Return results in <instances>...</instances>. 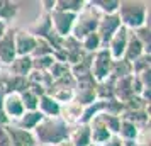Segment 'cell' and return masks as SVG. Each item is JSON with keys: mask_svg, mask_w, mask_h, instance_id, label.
I'll list each match as a JSON object with an SVG mask.
<instances>
[{"mask_svg": "<svg viewBox=\"0 0 151 146\" xmlns=\"http://www.w3.org/2000/svg\"><path fill=\"white\" fill-rule=\"evenodd\" d=\"M71 131V126H68L61 117H44L32 129V134L37 145L44 146H56L61 141H66Z\"/></svg>", "mask_w": 151, "mask_h": 146, "instance_id": "6da1fadb", "label": "cell"}, {"mask_svg": "<svg viewBox=\"0 0 151 146\" xmlns=\"http://www.w3.org/2000/svg\"><path fill=\"white\" fill-rule=\"evenodd\" d=\"M150 14V4L143 0H119L117 17L121 21V26L129 31L146 26Z\"/></svg>", "mask_w": 151, "mask_h": 146, "instance_id": "7a4b0ae2", "label": "cell"}, {"mask_svg": "<svg viewBox=\"0 0 151 146\" xmlns=\"http://www.w3.org/2000/svg\"><path fill=\"white\" fill-rule=\"evenodd\" d=\"M99 19H100V14L93 7H90L88 2H87L85 4V9H83L80 14H76L75 24H73V29H71V34L70 36H73L75 39L82 41L85 36H88L90 32H95L97 31Z\"/></svg>", "mask_w": 151, "mask_h": 146, "instance_id": "3957f363", "label": "cell"}, {"mask_svg": "<svg viewBox=\"0 0 151 146\" xmlns=\"http://www.w3.org/2000/svg\"><path fill=\"white\" fill-rule=\"evenodd\" d=\"M75 78L71 77V73L65 75V77L53 80V83L49 87L48 95L51 99H55L60 105H65L73 100V92H75Z\"/></svg>", "mask_w": 151, "mask_h": 146, "instance_id": "277c9868", "label": "cell"}, {"mask_svg": "<svg viewBox=\"0 0 151 146\" xmlns=\"http://www.w3.org/2000/svg\"><path fill=\"white\" fill-rule=\"evenodd\" d=\"M110 65H112V58H110L107 48H100L92 55V61H90V75L97 83L102 82L105 78H109L110 73Z\"/></svg>", "mask_w": 151, "mask_h": 146, "instance_id": "5b68a950", "label": "cell"}, {"mask_svg": "<svg viewBox=\"0 0 151 146\" xmlns=\"http://www.w3.org/2000/svg\"><path fill=\"white\" fill-rule=\"evenodd\" d=\"M75 82L76 85H75V92H73V102L80 104L82 107L93 104L97 100V93H95L97 82L92 78V75L80 78V80H75Z\"/></svg>", "mask_w": 151, "mask_h": 146, "instance_id": "8992f818", "label": "cell"}, {"mask_svg": "<svg viewBox=\"0 0 151 146\" xmlns=\"http://www.w3.org/2000/svg\"><path fill=\"white\" fill-rule=\"evenodd\" d=\"M49 17H51V29L58 36L66 37V36L71 34V29H73V24H75V19H76L75 14L61 12V10H53L49 14Z\"/></svg>", "mask_w": 151, "mask_h": 146, "instance_id": "52a82bcc", "label": "cell"}, {"mask_svg": "<svg viewBox=\"0 0 151 146\" xmlns=\"http://www.w3.org/2000/svg\"><path fill=\"white\" fill-rule=\"evenodd\" d=\"M121 27V21L117 14L112 15H100L99 19V24H97V34L100 37V42H102V48H107V42L110 41V37L117 32V29Z\"/></svg>", "mask_w": 151, "mask_h": 146, "instance_id": "ba28073f", "label": "cell"}, {"mask_svg": "<svg viewBox=\"0 0 151 146\" xmlns=\"http://www.w3.org/2000/svg\"><path fill=\"white\" fill-rule=\"evenodd\" d=\"M2 104H4V112H5V116H7L10 124L15 122L26 112L24 111V105H22V100H21V93L12 92V93L2 95Z\"/></svg>", "mask_w": 151, "mask_h": 146, "instance_id": "9c48e42d", "label": "cell"}, {"mask_svg": "<svg viewBox=\"0 0 151 146\" xmlns=\"http://www.w3.org/2000/svg\"><path fill=\"white\" fill-rule=\"evenodd\" d=\"M129 29L126 27H121L117 29V32L112 37L110 41L107 42V51L112 60H121L124 56V51H126V44H127V39H129Z\"/></svg>", "mask_w": 151, "mask_h": 146, "instance_id": "30bf717a", "label": "cell"}, {"mask_svg": "<svg viewBox=\"0 0 151 146\" xmlns=\"http://www.w3.org/2000/svg\"><path fill=\"white\" fill-rule=\"evenodd\" d=\"M36 39L31 36L26 29H15L14 32V46H15V56H31L36 48Z\"/></svg>", "mask_w": 151, "mask_h": 146, "instance_id": "8fae6325", "label": "cell"}, {"mask_svg": "<svg viewBox=\"0 0 151 146\" xmlns=\"http://www.w3.org/2000/svg\"><path fill=\"white\" fill-rule=\"evenodd\" d=\"M14 32L15 29H7V32L0 37V63L9 66L15 60V46H14Z\"/></svg>", "mask_w": 151, "mask_h": 146, "instance_id": "7c38bea8", "label": "cell"}, {"mask_svg": "<svg viewBox=\"0 0 151 146\" xmlns=\"http://www.w3.org/2000/svg\"><path fill=\"white\" fill-rule=\"evenodd\" d=\"M5 131H7L10 146H36L37 145L32 131H24V129H19V127H15L12 124L5 126Z\"/></svg>", "mask_w": 151, "mask_h": 146, "instance_id": "4fadbf2b", "label": "cell"}, {"mask_svg": "<svg viewBox=\"0 0 151 146\" xmlns=\"http://www.w3.org/2000/svg\"><path fill=\"white\" fill-rule=\"evenodd\" d=\"M134 97L132 92V77H126V78H119L114 82V99L121 104H126L129 99Z\"/></svg>", "mask_w": 151, "mask_h": 146, "instance_id": "5bb4252c", "label": "cell"}, {"mask_svg": "<svg viewBox=\"0 0 151 146\" xmlns=\"http://www.w3.org/2000/svg\"><path fill=\"white\" fill-rule=\"evenodd\" d=\"M88 127H90V141H92L93 146H100L102 143H105L110 136H114V134H110L109 129L100 122V119L97 117V116L88 122Z\"/></svg>", "mask_w": 151, "mask_h": 146, "instance_id": "9a60e30c", "label": "cell"}, {"mask_svg": "<svg viewBox=\"0 0 151 146\" xmlns=\"http://www.w3.org/2000/svg\"><path fill=\"white\" fill-rule=\"evenodd\" d=\"M26 31H27L31 36H34L36 39H44L46 34L51 31V17H49V14L41 12V15H39Z\"/></svg>", "mask_w": 151, "mask_h": 146, "instance_id": "2e32d148", "label": "cell"}, {"mask_svg": "<svg viewBox=\"0 0 151 146\" xmlns=\"http://www.w3.org/2000/svg\"><path fill=\"white\" fill-rule=\"evenodd\" d=\"M7 70L14 77L27 78V75L32 71V58L31 56H15V60L7 66Z\"/></svg>", "mask_w": 151, "mask_h": 146, "instance_id": "e0dca14e", "label": "cell"}, {"mask_svg": "<svg viewBox=\"0 0 151 146\" xmlns=\"http://www.w3.org/2000/svg\"><path fill=\"white\" fill-rule=\"evenodd\" d=\"M68 141L71 146H90V127L88 124H75L70 131Z\"/></svg>", "mask_w": 151, "mask_h": 146, "instance_id": "ac0fdd59", "label": "cell"}, {"mask_svg": "<svg viewBox=\"0 0 151 146\" xmlns=\"http://www.w3.org/2000/svg\"><path fill=\"white\" fill-rule=\"evenodd\" d=\"M37 111L42 114V117H60L61 105L56 102L55 99H51L48 93H44L37 100Z\"/></svg>", "mask_w": 151, "mask_h": 146, "instance_id": "d6986e66", "label": "cell"}, {"mask_svg": "<svg viewBox=\"0 0 151 146\" xmlns=\"http://www.w3.org/2000/svg\"><path fill=\"white\" fill-rule=\"evenodd\" d=\"M82 111L83 107L76 102H68V104L61 105V112H60V117L66 122L68 126H75L80 122V117H82Z\"/></svg>", "mask_w": 151, "mask_h": 146, "instance_id": "ffe728a7", "label": "cell"}, {"mask_svg": "<svg viewBox=\"0 0 151 146\" xmlns=\"http://www.w3.org/2000/svg\"><path fill=\"white\" fill-rule=\"evenodd\" d=\"M42 119L44 117L39 111H26L15 122H12V126L19 127V129H24V131H32Z\"/></svg>", "mask_w": 151, "mask_h": 146, "instance_id": "44dd1931", "label": "cell"}, {"mask_svg": "<svg viewBox=\"0 0 151 146\" xmlns=\"http://www.w3.org/2000/svg\"><path fill=\"white\" fill-rule=\"evenodd\" d=\"M141 55H144L143 44L137 41V37L134 36V32L131 31V32H129V39H127V44H126V51H124L122 60L132 63L134 60H137Z\"/></svg>", "mask_w": 151, "mask_h": 146, "instance_id": "7402d4cb", "label": "cell"}, {"mask_svg": "<svg viewBox=\"0 0 151 146\" xmlns=\"http://www.w3.org/2000/svg\"><path fill=\"white\" fill-rule=\"evenodd\" d=\"M109 77L114 78V80L132 77V66H131V63L126 61V60H122V58H121V60H112Z\"/></svg>", "mask_w": 151, "mask_h": 146, "instance_id": "603a6c76", "label": "cell"}, {"mask_svg": "<svg viewBox=\"0 0 151 146\" xmlns=\"http://www.w3.org/2000/svg\"><path fill=\"white\" fill-rule=\"evenodd\" d=\"M139 132H141V127H137L136 124H132V122H129V121H124V119H121V124H119L117 136L122 139V141H137V138H139Z\"/></svg>", "mask_w": 151, "mask_h": 146, "instance_id": "cb8c5ba5", "label": "cell"}, {"mask_svg": "<svg viewBox=\"0 0 151 146\" xmlns=\"http://www.w3.org/2000/svg\"><path fill=\"white\" fill-rule=\"evenodd\" d=\"M88 5L95 9L100 15H112L117 14L119 0H90Z\"/></svg>", "mask_w": 151, "mask_h": 146, "instance_id": "d4e9b609", "label": "cell"}, {"mask_svg": "<svg viewBox=\"0 0 151 146\" xmlns=\"http://www.w3.org/2000/svg\"><path fill=\"white\" fill-rule=\"evenodd\" d=\"M85 0H56L55 10H61V12H70V14H80L85 9Z\"/></svg>", "mask_w": 151, "mask_h": 146, "instance_id": "484cf974", "label": "cell"}, {"mask_svg": "<svg viewBox=\"0 0 151 146\" xmlns=\"http://www.w3.org/2000/svg\"><path fill=\"white\" fill-rule=\"evenodd\" d=\"M114 78H105L102 82L97 83L95 93H97V100H110L114 99Z\"/></svg>", "mask_w": 151, "mask_h": 146, "instance_id": "4316f807", "label": "cell"}, {"mask_svg": "<svg viewBox=\"0 0 151 146\" xmlns=\"http://www.w3.org/2000/svg\"><path fill=\"white\" fill-rule=\"evenodd\" d=\"M19 12V5L15 2H9V0H0V21L9 24L14 21L15 15Z\"/></svg>", "mask_w": 151, "mask_h": 146, "instance_id": "83f0119b", "label": "cell"}, {"mask_svg": "<svg viewBox=\"0 0 151 146\" xmlns=\"http://www.w3.org/2000/svg\"><path fill=\"white\" fill-rule=\"evenodd\" d=\"M80 44H82V49L87 55H93L95 51L102 48V42H100V37H99L97 32H90L88 36H85L80 41Z\"/></svg>", "mask_w": 151, "mask_h": 146, "instance_id": "f1b7e54d", "label": "cell"}, {"mask_svg": "<svg viewBox=\"0 0 151 146\" xmlns=\"http://www.w3.org/2000/svg\"><path fill=\"white\" fill-rule=\"evenodd\" d=\"M97 117L100 119V122L110 131V134H117L119 124H121V117L119 116H112V114H107V112H100Z\"/></svg>", "mask_w": 151, "mask_h": 146, "instance_id": "f546056e", "label": "cell"}, {"mask_svg": "<svg viewBox=\"0 0 151 146\" xmlns=\"http://www.w3.org/2000/svg\"><path fill=\"white\" fill-rule=\"evenodd\" d=\"M151 56L150 55H141L137 60H134V61L131 63V66H132V75H139V73H143V71H146V70H151Z\"/></svg>", "mask_w": 151, "mask_h": 146, "instance_id": "4dcf8cb0", "label": "cell"}, {"mask_svg": "<svg viewBox=\"0 0 151 146\" xmlns=\"http://www.w3.org/2000/svg\"><path fill=\"white\" fill-rule=\"evenodd\" d=\"M132 32H134V36L137 37V41L143 44L144 53H146V55H150V46H151V41H150V26L146 24V26L136 29V31H132Z\"/></svg>", "mask_w": 151, "mask_h": 146, "instance_id": "1f68e13d", "label": "cell"}, {"mask_svg": "<svg viewBox=\"0 0 151 146\" xmlns=\"http://www.w3.org/2000/svg\"><path fill=\"white\" fill-rule=\"evenodd\" d=\"M49 77L53 78V80H58V78L65 77V75H68L70 73V66L66 63H61V61H55L51 65V68L48 70Z\"/></svg>", "mask_w": 151, "mask_h": 146, "instance_id": "d6a6232c", "label": "cell"}, {"mask_svg": "<svg viewBox=\"0 0 151 146\" xmlns=\"http://www.w3.org/2000/svg\"><path fill=\"white\" fill-rule=\"evenodd\" d=\"M21 100H22V105H24V111H37V100H39V97L34 95L32 92L24 90L21 93Z\"/></svg>", "mask_w": 151, "mask_h": 146, "instance_id": "836d02e7", "label": "cell"}, {"mask_svg": "<svg viewBox=\"0 0 151 146\" xmlns=\"http://www.w3.org/2000/svg\"><path fill=\"white\" fill-rule=\"evenodd\" d=\"M51 55H53V48L48 44V41L46 39H37L31 58H41V56H51Z\"/></svg>", "mask_w": 151, "mask_h": 146, "instance_id": "e575fe53", "label": "cell"}, {"mask_svg": "<svg viewBox=\"0 0 151 146\" xmlns=\"http://www.w3.org/2000/svg\"><path fill=\"white\" fill-rule=\"evenodd\" d=\"M55 63V58L51 56H41V58H32V70H39V71H48L51 65Z\"/></svg>", "mask_w": 151, "mask_h": 146, "instance_id": "d590c367", "label": "cell"}, {"mask_svg": "<svg viewBox=\"0 0 151 146\" xmlns=\"http://www.w3.org/2000/svg\"><path fill=\"white\" fill-rule=\"evenodd\" d=\"M41 5H42V12H46V14H51V12L55 10L56 0H42Z\"/></svg>", "mask_w": 151, "mask_h": 146, "instance_id": "8d00e7d4", "label": "cell"}, {"mask_svg": "<svg viewBox=\"0 0 151 146\" xmlns=\"http://www.w3.org/2000/svg\"><path fill=\"white\" fill-rule=\"evenodd\" d=\"M121 145H122V139L119 138L117 134H114V136H110V138L107 139L105 143H102L100 146H121Z\"/></svg>", "mask_w": 151, "mask_h": 146, "instance_id": "74e56055", "label": "cell"}, {"mask_svg": "<svg viewBox=\"0 0 151 146\" xmlns=\"http://www.w3.org/2000/svg\"><path fill=\"white\" fill-rule=\"evenodd\" d=\"M7 116H5V112H4V104H2V95H0V127H4V126H9Z\"/></svg>", "mask_w": 151, "mask_h": 146, "instance_id": "f35d334b", "label": "cell"}, {"mask_svg": "<svg viewBox=\"0 0 151 146\" xmlns=\"http://www.w3.org/2000/svg\"><path fill=\"white\" fill-rule=\"evenodd\" d=\"M0 146H10L7 131H5V126H4V127H0Z\"/></svg>", "mask_w": 151, "mask_h": 146, "instance_id": "ab89813d", "label": "cell"}, {"mask_svg": "<svg viewBox=\"0 0 151 146\" xmlns=\"http://www.w3.org/2000/svg\"><path fill=\"white\" fill-rule=\"evenodd\" d=\"M7 29H9V24H5V22L0 21V37H2V36L7 32Z\"/></svg>", "mask_w": 151, "mask_h": 146, "instance_id": "60d3db41", "label": "cell"}, {"mask_svg": "<svg viewBox=\"0 0 151 146\" xmlns=\"http://www.w3.org/2000/svg\"><path fill=\"white\" fill-rule=\"evenodd\" d=\"M121 146H139V145H137V141H122Z\"/></svg>", "mask_w": 151, "mask_h": 146, "instance_id": "b9f144b4", "label": "cell"}, {"mask_svg": "<svg viewBox=\"0 0 151 146\" xmlns=\"http://www.w3.org/2000/svg\"><path fill=\"white\" fill-rule=\"evenodd\" d=\"M56 146H71V143H70L68 139H66V141H61V143H58Z\"/></svg>", "mask_w": 151, "mask_h": 146, "instance_id": "7bdbcfd3", "label": "cell"}, {"mask_svg": "<svg viewBox=\"0 0 151 146\" xmlns=\"http://www.w3.org/2000/svg\"><path fill=\"white\" fill-rule=\"evenodd\" d=\"M90 146H93V145H90Z\"/></svg>", "mask_w": 151, "mask_h": 146, "instance_id": "ee69618b", "label": "cell"}]
</instances>
